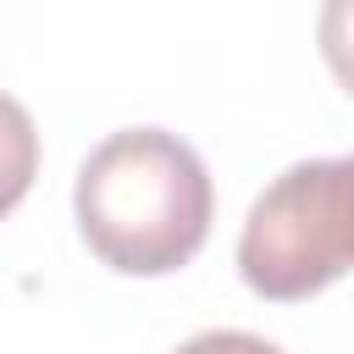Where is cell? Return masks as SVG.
Listing matches in <instances>:
<instances>
[{
  "label": "cell",
  "mask_w": 354,
  "mask_h": 354,
  "mask_svg": "<svg viewBox=\"0 0 354 354\" xmlns=\"http://www.w3.org/2000/svg\"><path fill=\"white\" fill-rule=\"evenodd\" d=\"M177 354H282L277 343H266V337H254V332H199V337H188V343H177Z\"/></svg>",
  "instance_id": "cell-4"
},
{
  "label": "cell",
  "mask_w": 354,
  "mask_h": 354,
  "mask_svg": "<svg viewBox=\"0 0 354 354\" xmlns=\"http://www.w3.org/2000/svg\"><path fill=\"white\" fill-rule=\"evenodd\" d=\"M33 171H39V127L28 105L0 88V216L22 205V194L33 188Z\"/></svg>",
  "instance_id": "cell-3"
},
{
  "label": "cell",
  "mask_w": 354,
  "mask_h": 354,
  "mask_svg": "<svg viewBox=\"0 0 354 354\" xmlns=\"http://www.w3.org/2000/svg\"><path fill=\"white\" fill-rule=\"evenodd\" d=\"M354 260V160H299L254 205L238 232V277L271 304L332 288Z\"/></svg>",
  "instance_id": "cell-2"
},
{
  "label": "cell",
  "mask_w": 354,
  "mask_h": 354,
  "mask_svg": "<svg viewBox=\"0 0 354 354\" xmlns=\"http://www.w3.org/2000/svg\"><path fill=\"white\" fill-rule=\"evenodd\" d=\"M72 210L100 266L122 277H166L205 249L216 188L188 138L166 127H122L77 166Z\"/></svg>",
  "instance_id": "cell-1"
}]
</instances>
